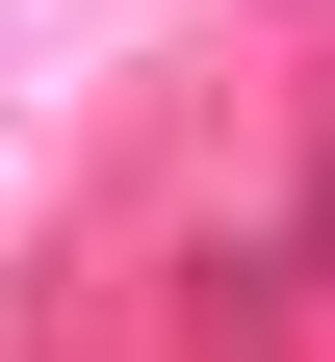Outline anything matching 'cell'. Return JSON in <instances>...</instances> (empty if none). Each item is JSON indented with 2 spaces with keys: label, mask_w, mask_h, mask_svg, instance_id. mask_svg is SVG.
I'll list each match as a JSON object with an SVG mask.
<instances>
[{
  "label": "cell",
  "mask_w": 335,
  "mask_h": 362,
  "mask_svg": "<svg viewBox=\"0 0 335 362\" xmlns=\"http://www.w3.org/2000/svg\"><path fill=\"white\" fill-rule=\"evenodd\" d=\"M310 285H335V156H310Z\"/></svg>",
  "instance_id": "cell-1"
}]
</instances>
